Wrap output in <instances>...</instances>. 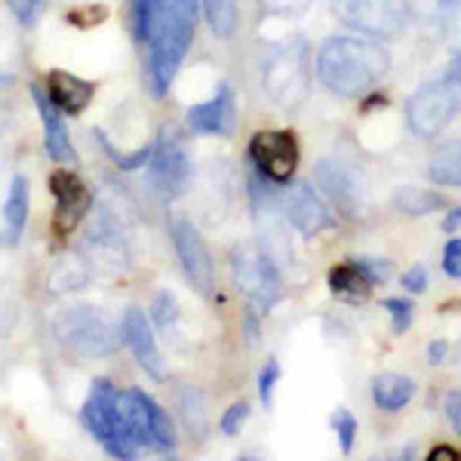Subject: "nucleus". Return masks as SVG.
Segmentation results:
<instances>
[{
    "instance_id": "nucleus-37",
    "label": "nucleus",
    "mask_w": 461,
    "mask_h": 461,
    "mask_svg": "<svg viewBox=\"0 0 461 461\" xmlns=\"http://www.w3.org/2000/svg\"><path fill=\"white\" fill-rule=\"evenodd\" d=\"M446 351H449V345H446V341H430L428 360H430V363H443V360H446Z\"/></svg>"
},
{
    "instance_id": "nucleus-24",
    "label": "nucleus",
    "mask_w": 461,
    "mask_h": 461,
    "mask_svg": "<svg viewBox=\"0 0 461 461\" xmlns=\"http://www.w3.org/2000/svg\"><path fill=\"white\" fill-rule=\"evenodd\" d=\"M430 178L437 185H461V142L434 154V160H430Z\"/></svg>"
},
{
    "instance_id": "nucleus-36",
    "label": "nucleus",
    "mask_w": 461,
    "mask_h": 461,
    "mask_svg": "<svg viewBox=\"0 0 461 461\" xmlns=\"http://www.w3.org/2000/svg\"><path fill=\"white\" fill-rule=\"evenodd\" d=\"M430 461H456V458H461V452L458 449H452V446H437V449H430V456H428Z\"/></svg>"
},
{
    "instance_id": "nucleus-34",
    "label": "nucleus",
    "mask_w": 461,
    "mask_h": 461,
    "mask_svg": "<svg viewBox=\"0 0 461 461\" xmlns=\"http://www.w3.org/2000/svg\"><path fill=\"white\" fill-rule=\"evenodd\" d=\"M403 286L409 289V293H425L428 289V271L421 265H415V267H409V271L403 274Z\"/></svg>"
},
{
    "instance_id": "nucleus-6",
    "label": "nucleus",
    "mask_w": 461,
    "mask_h": 461,
    "mask_svg": "<svg viewBox=\"0 0 461 461\" xmlns=\"http://www.w3.org/2000/svg\"><path fill=\"white\" fill-rule=\"evenodd\" d=\"M121 403L126 415V428H130V437L139 446V452L142 449L176 452V428L169 421L167 409H160V403H154L139 388L121 391Z\"/></svg>"
},
{
    "instance_id": "nucleus-29",
    "label": "nucleus",
    "mask_w": 461,
    "mask_h": 461,
    "mask_svg": "<svg viewBox=\"0 0 461 461\" xmlns=\"http://www.w3.org/2000/svg\"><path fill=\"white\" fill-rule=\"evenodd\" d=\"M43 4H47V0H6V6H10V13L16 16L19 25H34V19L41 16Z\"/></svg>"
},
{
    "instance_id": "nucleus-17",
    "label": "nucleus",
    "mask_w": 461,
    "mask_h": 461,
    "mask_svg": "<svg viewBox=\"0 0 461 461\" xmlns=\"http://www.w3.org/2000/svg\"><path fill=\"white\" fill-rule=\"evenodd\" d=\"M237 121V99L230 86H219L212 99L188 108V130L200 136H230Z\"/></svg>"
},
{
    "instance_id": "nucleus-3",
    "label": "nucleus",
    "mask_w": 461,
    "mask_h": 461,
    "mask_svg": "<svg viewBox=\"0 0 461 461\" xmlns=\"http://www.w3.org/2000/svg\"><path fill=\"white\" fill-rule=\"evenodd\" d=\"M80 419H84V428L95 437V443H99L108 456L123 458V461L139 456V446L132 443L130 428H126L121 391H117L111 382H105V378L93 382Z\"/></svg>"
},
{
    "instance_id": "nucleus-1",
    "label": "nucleus",
    "mask_w": 461,
    "mask_h": 461,
    "mask_svg": "<svg viewBox=\"0 0 461 461\" xmlns=\"http://www.w3.org/2000/svg\"><path fill=\"white\" fill-rule=\"evenodd\" d=\"M200 0H132V28L148 56V84L163 99L197 32Z\"/></svg>"
},
{
    "instance_id": "nucleus-12",
    "label": "nucleus",
    "mask_w": 461,
    "mask_h": 461,
    "mask_svg": "<svg viewBox=\"0 0 461 461\" xmlns=\"http://www.w3.org/2000/svg\"><path fill=\"white\" fill-rule=\"evenodd\" d=\"M173 247L178 252V262L185 267V277L191 280V286L200 295H212L215 289V267L212 256L206 249V240L200 237V230L191 225L188 219H176L173 221Z\"/></svg>"
},
{
    "instance_id": "nucleus-4",
    "label": "nucleus",
    "mask_w": 461,
    "mask_h": 461,
    "mask_svg": "<svg viewBox=\"0 0 461 461\" xmlns=\"http://www.w3.org/2000/svg\"><path fill=\"white\" fill-rule=\"evenodd\" d=\"M56 339L77 357H108L117 348V326L99 308H65L53 323Z\"/></svg>"
},
{
    "instance_id": "nucleus-13",
    "label": "nucleus",
    "mask_w": 461,
    "mask_h": 461,
    "mask_svg": "<svg viewBox=\"0 0 461 461\" xmlns=\"http://www.w3.org/2000/svg\"><path fill=\"white\" fill-rule=\"evenodd\" d=\"M50 191L56 197V215H53V230L59 237H68L74 228L84 221V215L93 210V191L86 188V182L80 176H74L71 169H56L50 176Z\"/></svg>"
},
{
    "instance_id": "nucleus-8",
    "label": "nucleus",
    "mask_w": 461,
    "mask_h": 461,
    "mask_svg": "<svg viewBox=\"0 0 461 461\" xmlns=\"http://www.w3.org/2000/svg\"><path fill=\"white\" fill-rule=\"evenodd\" d=\"M265 89L277 105L295 108L299 102H304L311 86V59L304 43H293V47L280 50L277 56L267 59L265 71H262Z\"/></svg>"
},
{
    "instance_id": "nucleus-7",
    "label": "nucleus",
    "mask_w": 461,
    "mask_h": 461,
    "mask_svg": "<svg viewBox=\"0 0 461 461\" xmlns=\"http://www.w3.org/2000/svg\"><path fill=\"white\" fill-rule=\"evenodd\" d=\"M230 274L234 286L262 311H271L274 304L284 299V277L277 265L271 262L265 249L258 247H240L230 258Z\"/></svg>"
},
{
    "instance_id": "nucleus-19",
    "label": "nucleus",
    "mask_w": 461,
    "mask_h": 461,
    "mask_svg": "<svg viewBox=\"0 0 461 461\" xmlns=\"http://www.w3.org/2000/svg\"><path fill=\"white\" fill-rule=\"evenodd\" d=\"M28 210H32V191H28L25 176H13L10 191H6L4 203V247H16L25 234Z\"/></svg>"
},
{
    "instance_id": "nucleus-27",
    "label": "nucleus",
    "mask_w": 461,
    "mask_h": 461,
    "mask_svg": "<svg viewBox=\"0 0 461 461\" xmlns=\"http://www.w3.org/2000/svg\"><path fill=\"white\" fill-rule=\"evenodd\" d=\"M277 382H280V363L274 357H267L265 366H262V375H258V397H262L265 409L274 403V391H277Z\"/></svg>"
},
{
    "instance_id": "nucleus-38",
    "label": "nucleus",
    "mask_w": 461,
    "mask_h": 461,
    "mask_svg": "<svg viewBox=\"0 0 461 461\" xmlns=\"http://www.w3.org/2000/svg\"><path fill=\"white\" fill-rule=\"evenodd\" d=\"M458 228H461V206H458V210H452L449 215H446V221H443L446 234H456Z\"/></svg>"
},
{
    "instance_id": "nucleus-25",
    "label": "nucleus",
    "mask_w": 461,
    "mask_h": 461,
    "mask_svg": "<svg viewBox=\"0 0 461 461\" xmlns=\"http://www.w3.org/2000/svg\"><path fill=\"white\" fill-rule=\"evenodd\" d=\"M446 200L434 191H425V188H403L397 194V210L403 215H428V212H437Z\"/></svg>"
},
{
    "instance_id": "nucleus-31",
    "label": "nucleus",
    "mask_w": 461,
    "mask_h": 461,
    "mask_svg": "<svg viewBox=\"0 0 461 461\" xmlns=\"http://www.w3.org/2000/svg\"><path fill=\"white\" fill-rule=\"evenodd\" d=\"M154 320L160 323V330H169V326L178 320V308H176V299L169 293H160L154 299Z\"/></svg>"
},
{
    "instance_id": "nucleus-9",
    "label": "nucleus",
    "mask_w": 461,
    "mask_h": 461,
    "mask_svg": "<svg viewBox=\"0 0 461 461\" xmlns=\"http://www.w3.org/2000/svg\"><path fill=\"white\" fill-rule=\"evenodd\" d=\"M336 16L363 37H393L409 19L406 0H336Z\"/></svg>"
},
{
    "instance_id": "nucleus-22",
    "label": "nucleus",
    "mask_w": 461,
    "mask_h": 461,
    "mask_svg": "<svg viewBox=\"0 0 461 461\" xmlns=\"http://www.w3.org/2000/svg\"><path fill=\"white\" fill-rule=\"evenodd\" d=\"M330 286L332 293L339 295V299H348V302H363L369 299V293H373V280L363 274V267L357 262H348V265H336L330 271Z\"/></svg>"
},
{
    "instance_id": "nucleus-21",
    "label": "nucleus",
    "mask_w": 461,
    "mask_h": 461,
    "mask_svg": "<svg viewBox=\"0 0 461 461\" xmlns=\"http://www.w3.org/2000/svg\"><path fill=\"white\" fill-rule=\"evenodd\" d=\"M415 397V382L400 373H382L373 378V400L384 412H397Z\"/></svg>"
},
{
    "instance_id": "nucleus-20",
    "label": "nucleus",
    "mask_w": 461,
    "mask_h": 461,
    "mask_svg": "<svg viewBox=\"0 0 461 461\" xmlns=\"http://www.w3.org/2000/svg\"><path fill=\"white\" fill-rule=\"evenodd\" d=\"M317 182L320 188L326 191L332 200H336V206L341 210L354 212L357 210V200H360V185H357V178L348 173L341 163H332V160H323L317 167Z\"/></svg>"
},
{
    "instance_id": "nucleus-10",
    "label": "nucleus",
    "mask_w": 461,
    "mask_h": 461,
    "mask_svg": "<svg viewBox=\"0 0 461 461\" xmlns=\"http://www.w3.org/2000/svg\"><path fill=\"white\" fill-rule=\"evenodd\" d=\"M249 160L256 173L271 185H286L299 167V142L286 130L256 132L249 142Z\"/></svg>"
},
{
    "instance_id": "nucleus-39",
    "label": "nucleus",
    "mask_w": 461,
    "mask_h": 461,
    "mask_svg": "<svg viewBox=\"0 0 461 461\" xmlns=\"http://www.w3.org/2000/svg\"><path fill=\"white\" fill-rule=\"evenodd\" d=\"M446 77H452V80H458L461 84V53L452 59V65H449V74H446Z\"/></svg>"
},
{
    "instance_id": "nucleus-28",
    "label": "nucleus",
    "mask_w": 461,
    "mask_h": 461,
    "mask_svg": "<svg viewBox=\"0 0 461 461\" xmlns=\"http://www.w3.org/2000/svg\"><path fill=\"white\" fill-rule=\"evenodd\" d=\"M384 311L391 314L393 332H397V336H403L409 326H412V317H415L412 302H406V299H388V302H384Z\"/></svg>"
},
{
    "instance_id": "nucleus-33",
    "label": "nucleus",
    "mask_w": 461,
    "mask_h": 461,
    "mask_svg": "<svg viewBox=\"0 0 461 461\" xmlns=\"http://www.w3.org/2000/svg\"><path fill=\"white\" fill-rule=\"evenodd\" d=\"M443 271L449 274L452 280H461V237L446 243L443 252Z\"/></svg>"
},
{
    "instance_id": "nucleus-5",
    "label": "nucleus",
    "mask_w": 461,
    "mask_h": 461,
    "mask_svg": "<svg viewBox=\"0 0 461 461\" xmlns=\"http://www.w3.org/2000/svg\"><path fill=\"white\" fill-rule=\"evenodd\" d=\"M458 114H461V84L452 77L437 80V84H425L406 105V121L412 126L415 136L421 139L440 136Z\"/></svg>"
},
{
    "instance_id": "nucleus-35",
    "label": "nucleus",
    "mask_w": 461,
    "mask_h": 461,
    "mask_svg": "<svg viewBox=\"0 0 461 461\" xmlns=\"http://www.w3.org/2000/svg\"><path fill=\"white\" fill-rule=\"evenodd\" d=\"M446 415H449L452 428L461 434V391H452L449 397H446Z\"/></svg>"
},
{
    "instance_id": "nucleus-26",
    "label": "nucleus",
    "mask_w": 461,
    "mask_h": 461,
    "mask_svg": "<svg viewBox=\"0 0 461 461\" xmlns=\"http://www.w3.org/2000/svg\"><path fill=\"white\" fill-rule=\"evenodd\" d=\"M332 430L339 434L341 452H345V456H351V449H354V434H357V419L351 415V409L339 406L336 412H332Z\"/></svg>"
},
{
    "instance_id": "nucleus-23",
    "label": "nucleus",
    "mask_w": 461,
    "mask_h": 461,
    "mask_svg": "<svg viewBox=\"0 0 461 461\" xmlns=\"http://www.w3.org/2000/svg\"><path fill=\"white\" fill-rule=\"evenodd\" d=\"M203 4V16L210 22L212 34L228 41L237 28V0H200Z\"/></svg>"
},
{
    "instance_id": "nucleus-18",
    "label": "nucleus",
    "mask_w": 461,
    "mask_h": 461,
    "mask_svg": "<svg viewBox=\"0 0 461 461\" xmlns=\"http://www.w3.org/2000/svg\"><path fill=\"white\" fill-rule=\"evenodd\" d=\"M47 95L53 99V105L62 111V114H84L86 105L93 102L95 89L86 80L74 77L68 71H50L47 74Z\"/></svg>"
},
{
    "instance_id": "nucleus-11",
    "label": "nucleus",
    "mask_w": 461,
    "mask_h": 461,
    "mask_svg": "<svg viewBox=\"0 0 461 461\" xmlns=\"http://www.w3.org/2000/svg\"><path fill=\"white\" fill-rule=\"evenodd\" d=\"M191 176V163L185 154L182 142L173 132L163 130L158 145L151 148V158H148V182H151L154 194L160 200H176L185 191Z\"/></svg>"
},
{
    "instance_id": "nucleus-15",
    "label": "nucleus",
    "mask_w": 461,
    "mask_h": 461,
    "mask_svg": "<svg viewBox=\"0 0 461 461\" xmlns=\"http://www.w3.org/2000/svg\"><path fill=\"white\" fill-rule=\"evenodd\" d=\"M32 99H34V108H37V117L43 123V151L50 154V160L56 163H77V151L71 145V136H68V123H65V114L53 105V99L47 95L43 86H32Z\"/></svg>"
},
{
    "instance_id": "nucleus-32",
    "label": "nucleus",
    "mask_w": 461,
    "mask_h": 461,
    "mask_svg": "<svg viewBox=\"0 0 461 461\" xmlns=\"http://www.w3.org/2000/svg\"><path fill=\"white\" fill-rule=\"evenodd\" d=\"M354 262L363 267V274H366L375 286L391 277V262H382V258H354Z\"/></svg>"
},
{
    "instance_id": "nucleus-16",
    "label": "nucleus",
    "mask_w": 461,
    "mask_h": 461,
    "mask_svg": "<svg viewBox=\"0 0 461 461\" xmlns=\"http://www.w3.org/2000/svg\"><path fill=\"white\" fill-rule=\"evenodd\" d=\"M121 336L123 341L130 345L132 357H136V363L145 369L151 378H163L167 375V363H163L160 357V348H158V339H154L151 332V323H148L145 311L139 308H130L121 320Z\"/></svg>"
},
{
    "instance_id": "nucleus-40",
    "label": "nucleus",
    "mask_w": 461,
    "mask_h": 461,
    "mask_svg": "<svg viewBox=\"0 0 461 461\" xmlns=\"http://www.w3.org/2000/svg\"><path fill=\"white\" fill-rule=\"evenodd\" d=\"M434 6H440V10H456V6H461V0H434Z\"/></svg>"
},
{
    "instance_id": "nucleus-30",
    "label": "nucleus",
    "mask_w": 461,
    "mask_h": 461,
    "mask_svg": "<svg viewBox=\"0 0 461 461\" xmlns=\"http://www.w3.org/2000/svg\"><path fill=\"white\" fill-rule=\"evenodd\" d=\"M247 419H249V406L247 403H234L225 415H221V421H219L221 434H228V437L240 434V428L247 425Z\"/></svg>"
},
{
    "instance_id": "nucleus-14",
    "label": "nucleus",
    "mask_w": 461,
    "mask_h": 461,
    "mask_svg": "<svg viewBox=\"0 0 461 461\" xmlns=\"http://www.w3.org/2000/svg\"><path fill=\"white\" fill-rule=\"evenodd\" d=\"M284 215L289 219V225L304 237H317V234H323V230L336 228V212H332L330 206L323 203V197L304 182H295L286 188Z\"/></svg>"
},
{
    "instance_id": "nucleus-2",
    "label": "nucleus",
    "mask_w": 461,
    "mask_h": 461,
    "mask_svg": "<svg viewBox=\"0 0 461 461\" xmlns=\"http://www.w3.org/2000/svg\"><path fill=\"white\" fill-rule=\"evenodd\" d=\"M388 50L366 37H330L317 53L320 84L341 99L366 95L388 74Z\"/></svg>"
}]
</instances>
